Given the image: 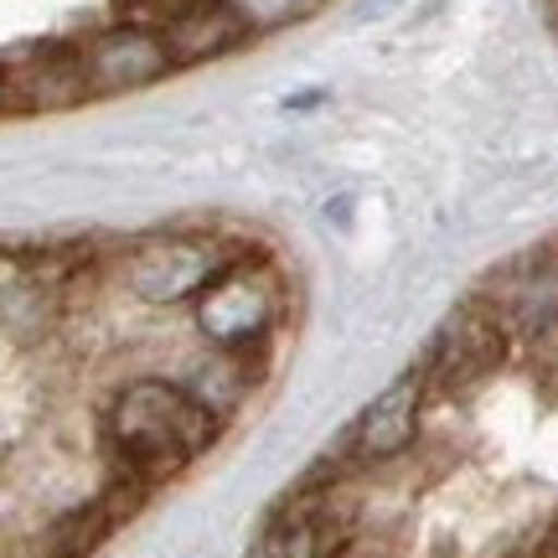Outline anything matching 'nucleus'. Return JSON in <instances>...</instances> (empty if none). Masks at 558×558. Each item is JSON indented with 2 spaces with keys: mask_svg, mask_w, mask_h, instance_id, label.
<instances>
[{
  "mask_svg": "<svg viewBox=\"0 0 558 558\" xmlns=\"http://www.w3.org/2000/svg\"><path fill=\"white\" fill-rule=\"evenodd\" d=\"M222 429V414L202 403L186 383L171 378H135L104 409V439L109 456L120 460L130 481H166L186 460L213 450Z\"/></svg>",
  "mask_w": 558,
  "mask_h": 558,
  "instance_id": "1",
  "label": "nucleus"
},
{
  "mask_svg": "<svg viewBox=\"0 0 558 558\" xmlns=\"http://www.w3.org/2000/svg\"><path fill=\"white\" fill-rule=\"evenodd\" d=\"M284 316V275L259 254H233L218 275L192 295V326L218 352L259 347Z\"/></svg>",
  "mask_w": 558,
  "mask_h": 558,
  "instance_id": "2",
  "label": "nucleus"
},
{
  "mask_svg": "<svg viewBox=\"0 0 558 558\" xmlns=\"http://www.w3.org/2000/svg\"><path fill=\"white\" fill-rule=\"evenodd\" d=\"M228 259H233V248L218 233H145L120 248L114 279L130 300L166 311V305H192V295Z\"/></svg>",
  "mask_w": 558,
  "mask_h": 558,
  "instance_id": "3",
  "label": "nucleus"
},
{
  "mask_svg": "<svg viewBox=\"0 0 558 558\" xmlns=\"http://www.w3.org/2000/svg\"><path fill=\"white\" fill-rule=\"evenodd\" d=\"M73 58H78V78L88 99H120V94H135V88L171 78L181 68L166 32L156 21H140V16H120L109 26H99V32L78 37L73 41Z\"/></svg>",
  "mask_w": 558,
  "mask_h": 558,
  "instance_id": "4",
  "label": "nucleus"
},
{
  "mask_svg": "<svg viewBox=\"0 0 558 558\" xmlns=\"http://www.w3.org/2000/svg\"><path fill=\"white\" fill-rule=\"evenodd\" d=\"M507 357V331L492 311H456V316L439 326L429 357L418 362L424 367V383L429 388H471L481 383L497 362Z\"/></svg>",
  "mask_w": 558,
  "mask_h": 558,
  "instance_id": "5",
  "label": "nucleus"
},
{
  "mask_svg": "<svg viewBox=\"0 0 558 558\" xmlns=\"http://www.w3.org/2000/svg\"><path fill=\"white\" fill-rule=\"evenodd\" d=\"M424 399H429L424 367H409L403 378L388 383L378 399L357 414V424H352V450H357V460H393V456H403V450L418 439Z\"/></svg>",
  "mask_w": 558,
  "mask_h": 558,
  "instance_id": "6",
  "label": "nucleus"
},
{
  "mask_svg": "<svg viewBox=\"0 0 558 558\" xmlns=\"http://www.w3.org/2000/svg\"><path fill=\"white\" fill-rule=\"evenodd\" d=\"M83 99L88 94H83L73 41L32 47L11 68L0 62V109H68V104H83Z\"/></svg>",
  "mask_w": 558,
  "mask_h": 558,
  "instance_id": "7",
  "label": "nucleus"
},
{
  "mask_svg": "<svg viewBox=\"0 0 558 558\" xmlns=\"http://www.w3.org/2000/svg\"><path fill=\"white\" fill-rule=\"evenodd\" d=\"M486 311L501 320L507 337H538L558 326V264H533L522 275L501 279Z\"/></svg>",
  "mask_w": 558,
  "mask_h": 558,
  "instance_id": "8",
  "label": "nucleus"
},
{
  "mask_svg": "<svg viewBox=\"0 0 558 558\" xmlns=\"http://www.w3.org/2000/svg\"><path fill=\"white\" fill-rule=\"evenodd\" d=\"M160 32H166V41H171V52H177L181 68H192V62H213V58H222V52H233V47H243V41H248L243 21L233 16L222 0L192 5L186 16L166 21Z\"/></svg>",
  "mask_w": 558,
  "mask_h": 558,
  "instance_id": "9",
  "label": "nucleus"
},
{
  "mask_svg": "<svg viewBox=\"0 0 558 558\" xmlns=\"http://www.w3.org/2000/svg\"><path fill=\"white\" fill-rule=\"evenodd\" d=\"M222 5L243 21L248 37H264V32H284V26L305 21L316 5H326V0H222Z\"/></svg>",
  "mask_w": 558,
  "mask_h": 558,
  "instance_id": "10",
  "label": "nucleus"
},
{
  "mask_svg": "<svg viewBox=\"0 0 558 558\" xmlns=\"http://www.w3.org/2000/svg\"><path fill=\"white\" fill-rule=\"evenodd\" d=\"M320 554V522L316 518H279L269 533H264L259 554L254 558H316Z\"/></svg>",
  "mask_w": 558,
  "mask_h": 558,
  "instance_id": "11",
  "label": "nucleus"
},
{
  "mask_svg": "<svg viewBox=\"0 0 558 558\" xmlns=\"http://www.w3.org/2000/svg\"><path fill=\"white\" fill-rule=\"evenodd\" d=\"M305 104H326V94H320V88H311V94H300V99H290L284 109H305Z\"/></svg>",
  "mask_w": 558,
  "mask_h": 558,
  "instance_id": "12",
  "label": "nucleus"
},
{
  "mask_svg": "<svg viewBox=\"0 0 558 558\" xmlns=\"http://www.w3.org/2000/svg\"><path fill=\"white\" fill-rule=\"evenodd\" d=\"M538 558H558V533H554V538H548V548H543Z\"/></svg>",
  "mask_w": 558,
  "mask_h": 558,
  "instance_id": "13",
  "label": "nucleus"
}]
</instances>
